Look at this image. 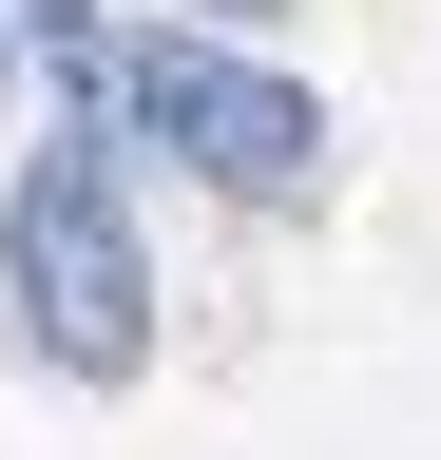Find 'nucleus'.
<instances>
[{"instance_id":"nucleus-4","label":"nucleus","mask_w":441,"mask_h":460,"mask_svg":"<svg viewBox=\"0 0 441 460\" xmlns=\"http://www.w3.org/2000/svg\"><path fill=\"white\" fill-rule=\"evenodd\" d=\"M0 58H20V20H0Z\"/></svg>"},{"instance_id":"nucleus-3","label":"nucleus","mask_w":441,"mask_h":460,"mask_svg":"<svg viewBox=\"0 0 441 460\" xmlns=\"http://www.w3.org/2000/svg\"><path fill=\"white\" fill-rule=\"evenodd\" d=\"M231 20H269V0H231Z\"/></svg>"},{"instance_id":"nucleus-2","label":"nucleus","mask_w":441,"mask_h":460,"mask_svg":"<svg viewBox=\"0 0 441 460\" xmlns=\"http://www.w3.org/2000/svg\"><path fill=\"white\" fill-rule=\"evenodd\" d=\"M0 288H20L39 365H77V384H135V365H154V250H135L116 135L20 154V192H0Z\"/></svg>"},{"instance_id":"nucleus-1","label":"nucleus","mask_w":441,"mask_h":460,"mask_svg":"<svg viewBox=\"0 0 441 460\" xmlns=\"http://www.w3.org/2000/svg\"><path fill=\"white\" fill-rule=\"evenodd\" d=\"M39 58L77 77V115H116L135 154L211 172V192H307L326 172L307 77H269V58H231V39H116V20H77V0H39Z\"/></svg>"}]
</instances>
